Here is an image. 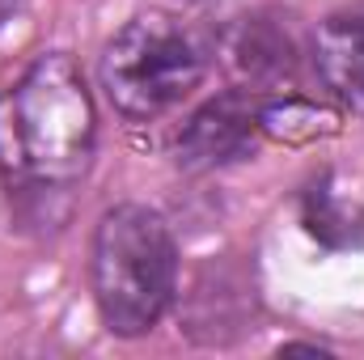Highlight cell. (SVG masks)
I'll list each match as a JSON object with an SVG mask.
<instances>
[{"mask_svg": "<svg viewBox=\"0 0 364 360\" xmlns=\"http://www.w3.org/2000/svg\"><path fill=\"white\" fill-rule=\"evenodd\" d=\"M97 149L93 93L64 51L38 55L0 93V179L17 195H68Z\"/></svg>", "mask_w": 364, "mask_h": 360, "instance_id": "cell-1", "label": "cell"}, {"mask_svg": "<svg viewBox=\"0 0 364 360\" xmlns=\"http://www.w3.org/2000/svg\"><path fill=\"white\" fill-rule=\"evenodd\" d=\"M90 284L110 335H149L178 292V242L166 216L144 203H114L93 229Z\"/></svg>", "mask_w": 364, "mask_h": 360, "instance_id": "cell-2", "label": "cell"}, {"mask_svg": "<svg viewBox=\"0 0 364 360\" xmlns=\"http://www.w3.org/2000/svg\"><path fill=\"white\" fill-rule=\"evenodd\" d=\"M208 38L174 13H136L97 60V81L106 102L132 119L149 123L178 106L208 77Z\"/></svg>", "mask_w": 364, "mask_h": 360, "instance_id": "cell-3", "label": "cell"}, {"mask_svg": "<svg viewBox=\"0 0 364 360\" xmlns=\"http://www.w3.org/2000/svg\"><path fill=\"white\" fill-rule=\"evenodd\" d=\"M272 102L259 90H225L203 102L174 136V162L182 170H216L255 153L267 132Z\"/></svg>", "mask_w": 364, "mask_h": 360, "instance_id": "cell-4", "label": "cell"}, {"mask_svg": "<svg viewBox=\"0 0 364 360\" xmlns=\"http://www.w3.org/2000/svg\"><path fill=\"white\" fill-rule=\"evenodd\" d=\"M314 73L348 115H364V9L331 13L309 47Z\"/></svg>", "mask_w": 364, "mask_h": 360, "instance_id": "cell-5", "label": "cell"}, {"mask_svg": "<svg viewBox=\"0 0 364 360\" xmlns=\"http://www.w3.org/2000/svg\"><path fill=\"white\" fill-rule=\"evenodd\" d=\"M229 60L242 77L250 81H272V77H284L292 68V47L284 38V30L272 26V21H242L229 38Z\"/></svg>", "mask_w": 364, "mask_h": 360, "instance_id": "cell-6", "label": "cell"}, {"mask_svg": "<svg viewBox=\"0 0 364 360\" xmlns=\"http://www.w3.org/2000/svg\"><path fill=\"white\" fill-rule=\"evenodd\" d=\"M279 352H326V348H318V344H284Z\"/></svg>", "mask_w": 364, "mask_h": 360, "instance_id": "cell-7", "label": "cell"}]
</instances>
